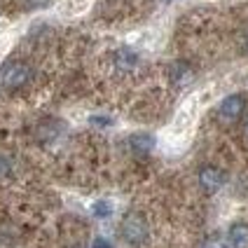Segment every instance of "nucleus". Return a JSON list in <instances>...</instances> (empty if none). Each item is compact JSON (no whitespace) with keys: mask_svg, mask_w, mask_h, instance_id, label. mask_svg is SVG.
<instances>
[{"mask_svg":"<svg viewBox=\"0 0 248 248\" xmlns=\"http://www.w3.org/2000/svg\"><path fill=\"white\" fill-rule=\"evenodd\" d=\"M26 10H38V7H47L49 0H21Z\"/></svg>","mask_w":248,"mask_h":248,"instance_id":"nucleus-11","label":"nucleus"},{"mask_svg":"<svg viewBox=\"0 0 248 248\" xmlns=\"http://www.w3.org/2000/svg\"><path fill=\"white\" fill-rule=\"evenodd\" d=\"M31 78H33L31 66L24 63V61H12V63H7V66L2 68V75H0L2 87H7V89H21V87H26V84L31 82Z\"/></svg>","mask_w":248,"mask_h":248,"instance_id":"nucleus-2","label":"nucleus"},{"mask_svg":"<svg viewBox=\"0 0 248 248\" xmlns=\"http://www.w3.org/2000/svg\"><path fill=\"white\" fill-rule=\"evenodd\" d=\"M112 61H115V68L131 70V68H136L138 54L134 52V49H129V47H120V49L112 54Z\"/></svg>","mask_w":248,"mask_h":248,"instance_id":"nucleus-5","label":"nucleus"},{"mask_svg":"<svg viewBox=\"0 0 248 248\" xmlns=\"http://www.w3.org/2000/svg\"><path fill=\"white\" fill-rule=\"evenodd\" d=\"M10 169H12V164H10L5 157H0V178H2V176H7V173H10Z\"/></svg>","mask_w":248,"mask_h":248,"instance_id":"nucleus-12","label":"nucleus"},{"mask_svg":"<svg viewBox=\"0 0 248 248\" xmlns=\"http://www.w3.org/2000/svg\"><path fill=\"white\" fill-rule=\"evenodd\" d=\"M155 148V138L150 134H136L131 136V150L136 155H148V152Z\"/></svg>","mask_w":248,"mask_h":248,"instance_id":"nucleus-7","label":"nucleus"},{"mask_svg":"<svg viewBox=\"0 0 248 248\" xmlns=\"http://www.w3.org/2000/svg\"><path fill=\"white\" fill-rule=\"evenodd\" d=\"M92 248H112V246H110V241H106L103 236H98V239H94Z\"/></svg>","mask_w":248,"mask_h":248,"instance_id":"nucleus-13","label":"nucleus"},{"mask_svg":"<svg viewBox=\"0 0 248 248\" xmlns=\"http://www.w3.org/2000/svg\"><path fill=\"white\" fill-rule=\"evenodd\" d=\"M122 236L124 241L131 244V246H143L148 241V225L143 220V216L126 213L122 220Z\"/></svg>","mask_w":248,"mask_h":248,"instance_id":"nucleus-1","label":"nucleus"},{"mask_svg":"<svg viewBox=\"0 0 248 248\" xmlns=\"http://www.w3.org/2000/svg\"><path fill=\"white\" fill-rule=\"evenodd\" d=\"M202 248H230V244L222 236H208L206 241L202 244Z\"/></svg>","mask_w":248,"mask_h":248,"instance_id":"nucleus-9","label":"nucleus"},{"mask_svg":"<svg viewBox=\"0 0 248 248\" xmlns=\"http://www.w3.org/2000/svg\"><path fill=\"white\" fill-rule=\"evenodd\" d=\"M227 244H230V248H248V225H244V222L232 225L230 234H227Z\"/></svg>","mask_w":248,"mask_h":248,"instance_id":"nucleus-6","label":"nucleus"},{"mask_svg":"<svg viewBox=\"0 0 248 248\" xmlns=\"http://www.w3.org/2000/svg\"><path fill=\"white\" fill-rule=\"evenodd\" d=\"M190 78H192V70H190L187 63H176V66L171 68V80H173V84L187 82Z\"/></svg>","mask_w":248,"mask_h":248,"instance_id":"nucleus-8","label":"nucleus"},{"mask_svg":"<svg viewBox=\"0 0 248 248\" xmlns=\"http://www.w3.org/2000/svg\"><path fill=\"white\" fill-rule=\"evenodd\" d=\"M164 2H173V0H164Z\"/></svg>","mask_w":248,"mask_h":248,"instance_id":"nucleus-15","label":"nucleus"},{"mask_svg":"<svg viewBox=\"0 0 248 248\" xmlns=\"http://www.w3.org/2000/svg\"><path fill=\"white\" fill-rule=\"evenodd\" d=\"M199 185H202L208 194L218 192L222 185H225V173H222L220 169H216V166H204V169L199 171Z\"/></svg>","mask_w":248,"mask_h":248,"instance_id":"nucleus-4","label":"nucleus"},{"mask_svg":"<svg viewBox=\"0 0 248 248\" xmlns=\"http://www.w3.org/2000/svg\"><path fill=\"white\" fill-rule=\"evenodd\" d=\"M110 213H112V206L108 202H96V204H94V216H98V218H108Z\"/></svg>","mask_w":248,"mask_h":248,"instance_id":"nucleus-10","label":"nucleus"},{"mask_svg":"<svg viewBox=\"0 0 248 248\" xmlns=\"http://www.w3.org/2000/svg\"><path fill=\"white\" fill-rule=\"evenodd\" d=\"M246 136H248V124H246Z\"/></svg>","mask_w":248,"mask_h":248,"instance_id":"nucleus-14","label":"nucleus"},{"mask_svg":"<svg viewBox=\"0 0 248 248\" xmlns=\"http://www.w3.org/2000/svg\"><path fill=\"white\" fill-rule=\"evenodd\" d=\"M244 110H246V98L241 96V94L227 96L220 103V108H218V112H220V117L225 122H234V120H239V117L244 115Z\"/></svg>","mask_w":248,"mask_h":248,"instance_id":"nucleus-3","label":"nucleus"}]
</instances>
